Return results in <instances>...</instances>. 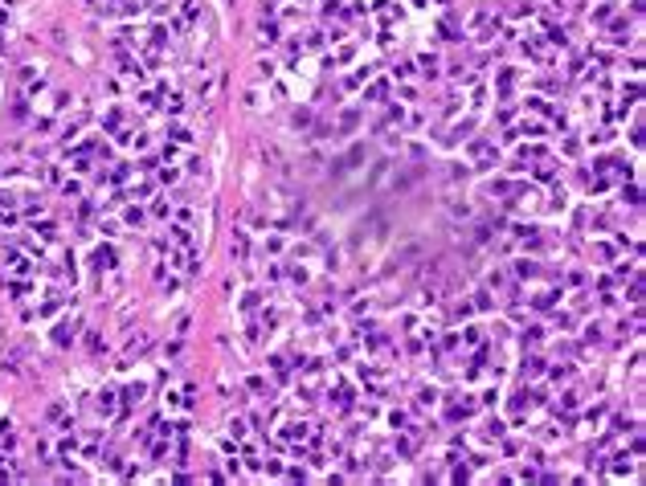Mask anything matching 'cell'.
I'll return each instance as SVG.
<instances>
[{
    "mask_svg": "<svg viewBox=\"0 0 646 486\" xmlns=\"http://www.w3.org/2000/svg\"><path fill=\"white\" fill-rule=\"evenodd\" d=\"M233 254H237V262L245 258V237H241V233H233Z\"/></svg>",
    "mask_w": 646,
    "mask_h": 486,
    "instance_id": "6da1fadb",
    "label": "cell"
}]
</instances>
